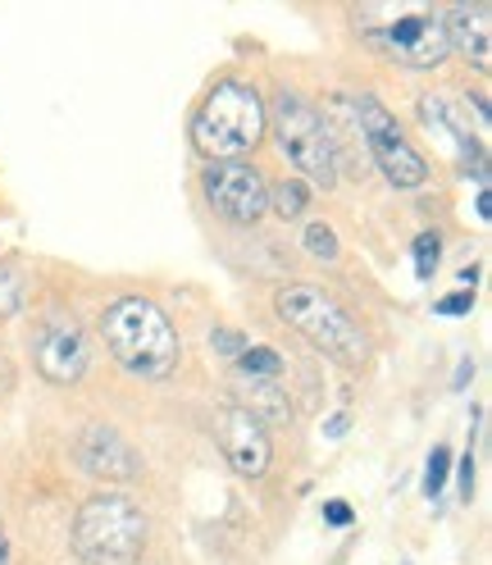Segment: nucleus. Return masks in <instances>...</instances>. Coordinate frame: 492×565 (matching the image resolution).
<instances>
[{
    "label": "nucleus",
    "mask_w": 492,
    "mask_h": 565,
    "mask_svg": "<svg viewBox=\"0 0 492 565\" xmlns=\"http://www.w3.org/2000/svg\"><path fill=\"white\" fill-rule=\"evenodd\" d=\"M351 115H356V124H361V137H365V147H370V156H374V164L383 169V179H388L393 188H402V192H415V188H425L429 183V164H425V156H419L410 141H406V132L397 128V119L383 110V100L378 96H351Z\"/></svg>",
    "instance_id": "423d86ee"
},
{
    "label": "nucleus",
    "mask_w": 492,
    "mask_h": 565,
    "mask_svg": "<svg viewBox=\"0 0 492 565\" xmlns=\"http://www.w3.org/2000/svg\"><path fill=\"white\" fill-rule=\"evenodd\" d=\"M470 105H474V119H479V128L488 132V100H483V92H474V96H470Z\"/></svg>",
    "instance_id": "393cba45"
},
{
    "label": "nucleus",
    "mask_w": 492,
    "mask_h": 565,
    "mask_svg": "<svg viewBox=\"0 0 492 565\" xmlns=\"http://www.w3.org/2000/svg\"><path fill=\"white\" fill-rule=\"evenodd\" d=\"M474 215L488 224V188H479V196H474Z\"/></svg>",
    "instance_id": "cd10ccee"
},
{
    "label": "nucleus",
    "mask_w": 492,
    "mask_h": 565,
    "mask_svg": "<svg viewBox=\"0 0 492 565\" xmlns=\"http://www.w3.org/2000/svg\"><path fill=\"white\" fill-rule=\"evenodd\" d=\"M346 424H351L346 415H333V419L324 424V438H342V434H346Z\"/></svg>",
    "instance_id": "bb28decb"
},
{
    "label": "nucleus",
    "mask_w": 492,
    "mask_h": 565,
    "mask_svg": "<svg viewBox=\"0 0 492 565\" xmlns=\"http://www.w3.org/2000/svg\"><path fill=\"white\" fill-rule=\"evenodd\" d=\"M32 365H38V374L55 387L78 383L92 365L87 333L74 320H64V315H51V320H42L32 329Z\"/></svg>",
    "instance_id": "1a4fd4ad"
},
{
    "label": "nucleus",
    "mask_w": 492,
    "mask_h": 565,
    "mask_svg": "<svg viewBox=\"0 0 492 565\" xmlns=\"http://www.w3.org/2000/svg\"><path fill=\"white\" fill-rule=\"evenodd\" d=\"M100 338L132 379H169L183 361L179 329L151 297H119L100 315Z\"/></svg>",
    "instance_id": "f257e3e1"
},
{
    "label": "nucleus",
    "mask_w": 492,
    "mask_h": 565,
    "mask_svg": "<svg viewBox=\"0 0 492 565\" xmlns=\"http://www.w3.org/2000/svg\"><path fill=\"white\" fill-rule=\"evenodd\" d=\"M474 379V361H461V370H456V379H451V387H456V393H461V387Z\"/></svg>",
    "instance_id": "a878e982"
},
{
    "label": "nucleus",
    "mask_w": 492,
    "mask_h": 565,
    "mask_svg": "<svg viewBox=\"0 0 492 565\" xmlns=\"http://www.w3.org/2000/svg\"><path fill=\"white\" fill-rule=\"evenodd\" d=\"M233 365H237V379H260V383L284 379V356L274 347H246Z\"/></svg>",
    "instance_id": "2eb2a0df"
},
{
    "label": "nucleus",
    "mask_w": 492,
    "mask_h": 565,
    "mask_svg": "<svg viewBox=\"0 0 492 565\" xmlns=\"http://www.w3.org/2000/svg\"><path fill=\"white\" fill-rule=\"evenodd\" d=\"M419 119H425V128L442 141V151L461 164V169H474V179L479 188H488V151H483V141H474L461 119H456V110L442 100V96H419Z\"/></svg>",
    "instance_id": "9b49d317"
},
{
    "label": "nucleus",
    "mask_w": 492,
    "mask_h": 565,
    "mask_svg": "<svg viewBox=\"0 0 492 565\" xmlns=\"http://www.w3.org/2000/svg\"><path fill=\"white\" fill-rule=\"evenodd\" d=\"M474 282H479V265H466V269H461V288L470 292V288H474Z\"/></svg>",
    "instance_id": "c85d7f7f"
},
{
    "label": "nucleus",
    "mask_w": 492,
    "mask_h": 565,
    "mask_svg": "<svg viewBox=\"0 0 492 565\" xmlns=\"http://www.w3.org/2000/svg\"><path fill=\"white\" fill-rule=\"evenodd\" d=\"M456 483H461V498L470 502L474 498V456H466L461 470H456Z\"/></svg>",
    "instance_id": "b1692460"
},
{
    "label": "nucleus",
    "mask_w": 492,
    "mask_h": 565,
    "mask_svg": "<svg viewBox=\"0 0 492 565\" xmlns=\"http://www.w3.org/2000/svg\"><path fill=\"white\" fill-rule=\"evenodd\" d=\"M242 383V393H246V415H256V419H288L292 406H288V393L278 383H260V379H237Z\"/></svg>",
    "instance_id": "4468645a"
},
{
    "label": "nucleus",
    "mask_w": 492,
    "mask_h": 565,
    "mask_svg": "<svg viewBox=\"0 0 492 565\" xmlns=\"http://www.w3.org/2000/svg\"><path fill=\"white\" fill-rule=\"evenodd\" d=\"M442 28H447V46L461 51L474 68H488L492 60V10L488 6H451L442 14Z\"/></svg>",
    "instance_id": "ddd939ff"
},
{
    "label": "nucleus",
    "mask_w": 492,
    "mask_h": 565,
    "mask_svg": "<svg viewBox=\"0 0 492 565\" xmlns=\"http://www.w3.org/2000/svg\"><path fill=\"white\" fill-rule=\"evenodd\" d=\"M23 274L10 265V260H0V320H14V315L23 310Z\"/></svg>",
    "instance_id": "f3484780"
},
{
    "label": "nucleus",
    "mask_w": 492,
    "mask_h": 565,
    "mask_svg": "<svg viewBox=\"0 0 492 565\" xmlns=\"http://www.w3.org/2000/svg\"><path fill=\"white\" fill-rule=\"evenodd\" d=\"M301 242H306V252H310L314 260H324V265L342 256V246H338V233H333L329 224H320V220H310V224H306Z\"/></svg>",
    "instance_id": "a211bd4d"
},
{
    "label": "nucleus",
    "mask_w": 492,
    "mask_h": 565,
    "mask_svg": "<svg viewBox=\"0 0 492 565\" xmlns=\"http://www.w3.org/2000/svg\"><path fill=\"white\" fill-rule=\"evenodd\" d=\"M410 256H415V278L429 282L434 269H438V260H442V237L438 233H419L415 246H410Z\"/></svg>",
    "instance_id": "6ab92c4d"
},
{
    "label": "nucleus",
    "mask_w": 492,
    "mask_h": 565,
    "mask_svg": "<svg viewBox=\"0 0 492 565\" xmlns=\"http://www.w3.org/2000/svg\"><path fill=\"white\" fill-rule=\"evenodd\" d=\"M210 347H215V351H220V356L237 361V356H242V351H246V347H252V342H246L242 333H233V329H215V333H210Z\"/></svg>",
    "instance_id": "412c9836"
},
{
    "label": "nucleus",
    "mask_w": 492,
    "mask_h": 565,
    "mask_svg": "<svg viewBox=\"0 0 492 565\" xmlns=\"http://www.w3.org/2000/svg\"><path fill=\"white\" fill-rule=\"evenodd\" d=\"M265 128V96L242 78H224L205 92L201 110L192 115V147L210 164H242V156L260 147Z\"/></svg>",
    "instance_id": "f03ea898"
},
{
    "label": "nucleus",
    "mask_w": 492,
    "mask_h": 565,
    "mask_svg": "<svg viewBox=\"0 0 492 565\" xmlns=\"http://www.w3.org/2000/svg\"><path fill=\"white\" fill-rule=\"evenodd\" d=\"M474 310V292H451V297H442V301H434V315H447V320H456V315H470Z\"/></svg>",
    "instance_id": "4be33fe9"
},
{
    "label": "nucleus",
    "mask_w": 492,
    "mask_h": 565,
    "mask_svg": "<svg viewBox=\"0 0 492 565\" xmlns=\"http://www.w3.org/2000/svg\"><path fill=\"white\" fill-rule=\"evenodd\" d=\"M306 201H310V192H306L301 179H284V183L269 188V205L278 210V220H297L306 210Z\"/></svg>",
    "instance_id": "dca6fc26"
},
{
    "label": "nucleus",
    "mask_w": 492,
    "mask_h": 565,
    "mask_svg": "<svg viewBox=\"0 0 492 565\" xmlns=\"http://www.w3.org/2000/svg\"><path fill=\"white\" fill-rule=\"evenodd\" d=\"M147 543V515L128 498H92L74 520V547L96 565H128Z\"/></svg>",
    "instance_id": "39448f33"
},
{
    "label": "nucleus",
    "mask_w": 492,
    "mask_h": 565,
    "mask_svg": "<svg viewBox=\"0 0 492 565\" xmlns=\"http://www.w3.org/2000/svg\"><path fill=\"white\" fill-rule=\"evenodd\" d=\"M324 520H329L333 529H346L351 520H356V511H351L342 498H333V502H324Z\"/></svg>",
    "instance_id": "5701e85b"
},
{
    "label": "nucleus",
    "mask_w": 492,
    "mask_h": 565,
    "mask_svg": "<svg viewBox=\"0 0 492 565\" xmlns=\"http://www.w3.org/2000/svg\"><path fill=\"white\" fill-rule=\"evenodd\" d=\"M78 466L92 479H137L142 475V456H137L115 429H87L78 438Z\"/></svg>",
    "instance_id": "f8f14e48"
},
{
    "label": "nucleus",
    "mask_w": 492,
    "mask_h": 565,
    "mask_svg": "<svg viewBox=\"0 0 492 565\" xmlns=\"http://www.w3.org/2000/svg\"><path fill=\"white\" fill-rule=\"evenodd\" d=\"M447 479H451V447H434L429 466H425V492H429V498H438Z\"/></svg>",
    "instance_id": "aec40b11"
},
{
    "label": "nucleus",
    "mask_w": 492,
    "mask_h": 565,
    "mask_svg": "<svg viewBox=\"0 0 492 565\" xmlns=\"http://www.w3.org/2000/svg\"><path fill=\"white\" fill-rule=\"evenodd\" d=\"M215 438L228 456V466L242 475V479H260L269 470V434L256 415H246L242 406H224L215 415Z\"/></svg>",
    "instance_id": "9d476101"
},
{
    "label": "nucleus",
    "mask_w": 492,
    "mask_h": 565,
    "mask_svg": "<svg viewBox=\"0 0 492 565\" xmlns=\"http://www.w3.org/2000/svg\"><path fill=\"white\" fill-rule=\"evenodd\" d=\"M201 183H205V201L215 205V215L237 228L260 224V215L269 210V183L252 164H210Z\"/></svg>",
    "instance_id": "6e6552de"
},
{
    "label": "nucleus",
    "mask_w": 492,
    "mask_h": 565,
    "mask_svg": "<svg viewBox=\"0 0 492 565\" xmlns=\"http://www.w3.org/2000/svg\"><path fill=\"white\" fill-rule=\"evenodd\" d=\"M265 124L274 128L278 151L297 173H306L320 188L338 183V141L329 132V119L320 115V105L284 87L274 92V100H265Z\"/></svg>",
    "instance_id": "7ed1b4c3"
},
{
    "label": "nucleus",
    "mask_w": 492,
    "mask_h": 565,
    "mask_svg": "<svg viewBox=\"0 0 492 565\" xmlns=\"http://www.w3.org/2000/svg\"><path fill=\"white\" fill-rule=\"evenodd\" d=\"M274 310L288 329H297L310 347H320L338 365H365L370 342H365L361 324L351 320L324 288H314V282H292V288H284L274 297Z\"/></svg>",
    "instance_id": "20e7f679"
},
{
    "label": "nucleus",
    "mask_w": 492,
    "mask_h": 565,
    "mask_svg": "<svg viewBox=\"0 0 492 565\" xmlns=\"http://www.w3.org/2000/svg\"><path fill=\"white\" fill-rule=\"evenodd\" d=\"M365 38H370L383 55H393V60H402V64H410V68H434V64H442V60L451 55L442 14H434V10H406V14L388 19V23L370 28Z\"/></svg>",
    "instance_id": "0eeeda50"
},
{
    "label": "nucleus",
    "mask_w": 492,
    "mask_h": 565,
    "mask_svg": "<svg viewBox=\"0 0 492 565\" xmlns=\"http://www.w3.org/2000/svg\"><path fill=\"white\" fill-rule=\"evenodd\" d=\"M0 565H10V539H6V529H0Z\"/></svg>",
    "instance_id": "c756f323"
}]
</instances>
